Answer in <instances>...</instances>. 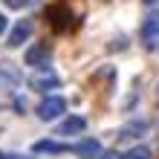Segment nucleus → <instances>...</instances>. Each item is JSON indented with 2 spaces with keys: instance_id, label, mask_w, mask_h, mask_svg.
Here are the masks:
<instances>
[{
  "instance_id": "1",
  "label": "nucleus",
  "mask_w": 159,
  "mask_h": 159,
  "mask_svg": "<svg viewBox=\"0 0 159 159\" xmlns=\"http://www.w3.org/2000/svg\"><path fill=\"white\" fill-rule=\"evenodd\" d=\"M64 110H67V98H61V96H46L41 104H38V119H41V121H55Z\"/></svg>"
},
{
  "instance_id": "2",
  "label": "nucleus",
  "mask_w": 159,
  "mask_h": 159,
  "mask_svg": "<svg viewBox=\"0 0 159 159\" xmlns=\"http://www.w3.org/2000/svg\"><path fill=\"white\" fill-rule=\"evenodd\" d=\"M142 43H145V49L159 52V12L148 15V20L142 23Z\"/></svg>"
},
{
  "instance_id": "3",
  "label": "nucleus",
  "mask_w": 159,
  "mask_h": 159,
  "mask_svg": "<svg viewBox=\"0 0 159 159\" xmlns=\"http://www.w3.org/2000/svg\"><path fill=\"white\" fill-rule=\"evenodd\" d=\"M49 46L46 43H35V46H29L26 49V55H23V61L29 64V67H46L49 64Z\"/></svg>"
},
{
  "instance_id": "4",
  "label": "nucleus",
  "mask_w": 159,
  "mask_h": 159,
  "mask_svg": "<svg viewBox=\"0 0 159 159\" xmlns=\"http://www.w3.org/2000/svg\"><path fill=\"white\" fill-rule=\"evenodd\" d=\"M72 153H75L78 159H98L101 142H98V139H81V142L72 148Z\"/></svg>"
},
{
  "instance_id": "5",
  "label": "nucleus",
  "mask_w": 159,
  "mask_h": 159,
  "mask_svg": "<svg viewBox=\"0 0 159 159\" xmlns=\"http://www.w3.org/2000/svg\"><path fill=\"white\" fill-rule=\"evenodd\" d=\"M29 35H32V23L29 20H17L12 26V32H9V46H20L23 41H29Z\"/></svg>"
},
{
  "instance_id": "6",
  "label": "nucleus",
  "mask_w": 159,
  "mask_h": 159,
  "mask_svg": "<svg viewBox=\"0 0 159 159\" xmlns=\"http://www.w3.org/2000/svg\"><path fill=\"white\" fill-rule=\"evenodd\" d=\"M84 127H87V119L84 116H67L58 125V133L61 136H75V133H84Z\"/></svg>"
},
{
  "instance_id": "7",
  "label": "nucleus",
  "mask_w": 159,
  "mask_h": 159,
  "mask_svg": "<svg viewBox=\"0 0 159 159\" xmlns=\"http://www.w3.org/2000/svg\"><path fill=\"white\" fill-rule=\"evenodd\" d=\"M20 84V70H15L12 64H0V90L17 87Z\"/></svg>"
},
{
  "instance_id": "8",
  "label": "nucleus",
  "mask_w": 159,
  "mask_h": 159,
  "mask_svg": "<svg viewBox=\"0 0 159 159\" xmlns=\"http://www.w3.org/2000/svg\"><path fill=\"white\" fill-rule=\"evenodd\" d=\"M32 90H38V93H49V90H55V87H58V75H52V72H49V75H35L32 81Z\"/></svg>"
},
{
  "instance_id": "9",
  "label": "nucleus",
  "mask_w": 159,
  "mask_h": 159,
  "mask_svg": "<svg viewBox=\"0 0 159 159\" xmlns=\"http://www.w3.org/2000/svg\"><path fill=\"white\" fill-rule=\"evenodd\" d=\"M32 151H35V153H67L70 148L61 145V142H52V139H41V142L32 145Z\"/></svg>"
},
{
  "instance_id": "10",
  "label": "nucleus",
  "mask_w": 159,
  "mask_h": 159,
  "mask_svg": "<svg viewBox=\"0 0 159 159\" xmlns=\"http://www.w3.org/2000/svg\"><path fill=\"white\" fill-rule=\"evenodd\" d=\"M125 159H151V148L136 145V148H130V151L125 153Z\"/></svg>"
},
{
  "instance_id": "11",
  "label": "nucleus",
  "mask_w": 159,
  "mask_h": 159,
  "mask_svg": "<svg viewBox=\"0 0 159 159\" xmlns=\"http://www.w3.org/2000/svg\"><path fill=\"white\" fill-rule=\"evenodd\" d=\"M3 3H6L9 9H23V6H29L32 0H3Z\"/></svg>"
},
{
  "instance_id": "12",
  "label": "nucleus",
  "mask_w": 159,
  "mask_h": 159,
  "mask_svg": "<svg viewBox=\"0 0 159 159\" xmlns=\"http://www.w3.org/2000/svg\"><path fill=\"white\" fill-rule=\"evenodd\" d=\"M98 159H125V156H121L119 151H101V153H98Z\"/></svg>"
},
{
  "instance_id": "13",
  "label": "nucleus",
  "mask_w": 159,
  "mask_h": 159,
  "mask_svg": "<svg viewBox=\"0 0 159 159\" xmlns=\"http://www.w3.org/2000/svg\"><path fill=\"white\" fill-rule=\"evenodd\" d=\"M15 107H17V113H23V110H26V101L23 98H15Z\"/></svg>"
},
{
  "instance_id": "14",
  "label": "nucleus",
  "mask_w": 159,
  "mask_h": 159,
  "mask_svg": "<svg viewBox=\"0 0 159 159\" xmlns=\"http://www.w3.org/2000/svg\"><path fill=\"white\" fill-rule=\"evenodd\" d=\"M3 32H6V17L0 15V35H3Z\"/></svg>"
},
{
  "instance_id": "15",
  "label": "nucleus",
  "mask_w": 159,
  "mask_h": 159,
  "mask_svg": "<svg viewBox=\"0 0 159 159\" xmlns=\"http://www.w3.org/2000/svg\"><path fill=\"white\" fill-rule=\"evenodd\" d=\"M142 3H148V6H153V3H159V0H142Z\"/></svg>"
}]
</instances>
